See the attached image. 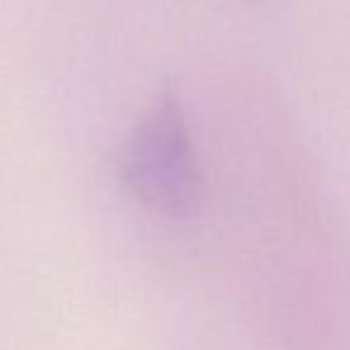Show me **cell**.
<instances>
[{"label":"cell","mask_w":350,"mask_h":350,"mask_svg":"<svg viewBox=\"0 0 350 350\" xmlns=\"http://www.w3.org/2000/svg\"><path fill=\"white\" fill-rule=\"evenodd\" d=\"M120 179L131 198L170 221H186L203 205V170L181 98L162 88L120 148Z\"/></svg>","instance_id":"6da1fadb"}]
</instances>
